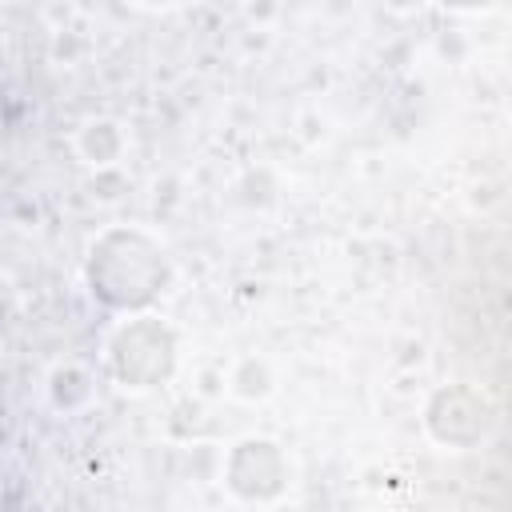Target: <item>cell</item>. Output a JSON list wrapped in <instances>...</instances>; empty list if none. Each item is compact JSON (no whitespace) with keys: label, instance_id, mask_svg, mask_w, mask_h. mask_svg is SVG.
Wrapping results in <instances>:
<instances>
[{"label":"cell","instance_id":"6da1fadb","mask_svg":"<svg viewBox=\"0 0 512 512\" xmlns=\"http://www.w3.org/2000/svg\"><path fill=\"white\" fill-rule=\"evenodd\" d=\"M88 292L116 312H144L172 284V264L144 228H104L84 260Z\"/></svg>","mask_w":512,"mask_h":512},{"label":"cell","instance_id":"7a4b0ae2","mask_svg":"<svg viewBox=\"0 0 512 512\" xmlns=\"http://www.w3.org/2000/svg\"><path fill=\"white\" fill-rule=\"evenodd\" d=\"M104 364L120 388L148 392L164 384L176 368V332L152 312H132L112 328L104 344Z\"/></svg>","mask_w":512,"mask_h":512},{"label":"cell","instance_id":"3957f363","mask_svg":"<svg viewBox=\"0 0 512 512\" xmlns=\"http://www.w3.org/2000/svg\"><path fill=\"white\" fill-rule=\"evenodd\" d=\"M492 424L496 412L488 396L468 384H440L424 404V432L440 448H456V452L476 448L492 436Z\"/></svg>","mask_w":512,"mask_h":512},{"label":"cell","instance_id":"277c9868","mask_svg":"<svg viewBox=\"0 0 512 512\" xmlns=\"http://www.w3.org/2000/svg\"><path fill=\"white\" fill-rule=\"evenodd\" d=\"M224 484L248 504H268V500H280L288 492L292 464L276 440L244 436L224 456Z\"/></svg>","mask_w":512,"mask_h":512},{"label":"cell","instance_id":"5b68a950","mask_svg":"<svg viewBox=\"0 0 512 512\" xmlns=\"http://www.w3.org/2000/svg\"><path fill=\"white\" fill-rule=\"evenodd\" d=\"M76 152L84 156V164L108 168V164H116L120 152H124V128H120L116 120H108V116L88 120V124L80 128V136H76Z\"/></svg>","mask_w":512,"mask_h":512},{"label":"cell","instance_id":"8992f818","mask_svg":"<svg viewBox=\"0 0 512 512\" xmlns=\"http://www.w3.org/2000/svg\"><path fill=\"white\" fill-rule=\"evenodd\" d=\"M48 396H52L56 408L72 412V408L88 404V396H92V376H88L80 364H60V368L48 376Z\"/></svg>","mask_w":512,"mask_h":512},{"label":"cell","instance_id":"52a82bcc","mask_svg":"<svg viewBox=\"0 0 512 512\" xmlns=\"http://www.w3.org/2000/svg\"><path fill=\"white\" fill-rule=\"evenodd\" d=\"M228 388H232V396H240V400H264V396L276 388L268 360H264V356H244V360L232 368Z\"/></svg>","mask_w":512,"mask_h":512}]
</instances>
